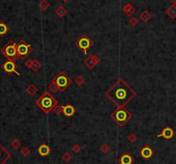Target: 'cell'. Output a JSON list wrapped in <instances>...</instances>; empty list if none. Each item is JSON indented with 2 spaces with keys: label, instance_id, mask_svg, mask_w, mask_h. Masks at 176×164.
Segmentation results:
<instances>
[{
  "label": "cell",
  "instance_id": "3",
  "mask_svg": "<svg viewBox=\"0 0 176 164\" xmlns=\"http://www.w3.org/2000/svg\"><path fill=\"white\" fill-rule=\"evenodd\" d=\"M132 116V113L125 108H117L111 114L112 119L120 126H123L128 120H130Z\"/></svg>",
  "mask_w": 176,
  "mask_h": 164
},
{
  "label": "cell",
  "instance_id": "1",
  "mask_svg": "<svg viewBox=\"0 0 176 164\" xmlns=\"http://www.w3.org/2000/svg\"><path fill=\"white\" fill-rule=\"evenodd\" d=\"M137 95L135 91L123 79H119L115 84L106 92V96L117 106L125 108Z\"/></svg>",
  "mask_w": 176,
  "mask_h": 164
},
{
  "label": "cell",
  "instance_id": "17",
  "mask_svg": "<svg viewBox=\"0 0 176 164\" xmlns=\"http://www.w3.org/2000/svg\"><path fill=\"white\" fill-rule=\"evenodd\" d=\"M166 14L173 20L176 18V6L175 4L170 5L167 10H166Z\"/></svg>",
  "mask_w": 176,
  "mask_h": 164
},
{
  "label": "cell",
  "instance_id": "9",
  "mask_svg": "<svg viewBox=\"0 0 176 164\" xmlns=\"http://www.w3.org/2000/svg\"><path fill=\"white\" fill-rule=\"evenodd\" d=\"M99 61H100V59H99V58L97 56L91 55V56H89V58H87L84 60V64L89 69H93L95 65H97Z\"/></svg>",
  "mask_w": 176,
  "mask_h": 164
},
{
  "label": "cell",
  "instance_id": "11",
  "mask_svg": "<svg viewBox=\"0 0 176 164\" xmlns=\"http://www.w3.org/2000/svg\"><path fill=\"white\" fill-rule=\"evenodd\" d=\"M175 136V132L171 127H165L162 131V132L157 135V137H164L165 139H170Z\"/></svg>",
  "mask_w": 176,
  "mask_h": 164
},
{
  "label": "cell",
  "instance_id": "18",
  "mask_svg": "<svg viewBox=\"0 0 176 164\" xmlns=\"http://www.w3.org/2000/svg\"><path fill=\"white\" fill-rule=\"evenodd\" d=\"M55 13L57 14V15L58 16V17H64L66 13H67V11H66V9L64 7V6H62V5H60V6H58L57 9H56V11H55Z\"/></svg>",
  "mask_w": 176,
  "mask_h": 164
},
{
  "label": "cell",
  "instance_id": "7",
  "mask_svg": "<svg viewBox=\"0 0 176 164\" xmlns=\"http://www.w3.org/2000/svg\"><path fill=\"white\" fill-rule=\"evenodd\" d=\"M16 49H17V56L20 58H25L33 51L32 46L27 43L25 40H22L17 44Z\"/></svg>",
  "mask_w": 176,
  "mask_h": 164
},
{
  "label": "cell",
  "instance_id": "6",
  "mask_svg": "<svg viewBox=\"0 0 176 164\" xmlns=\"http://www.w3.org/2000/svg\"><path fill=\"white\" fill-rule=\"evenodd\" d=\"M16 44L11 41L2 50V53L4 54L5 57H7L10 60H15L18 58L17 56V49H16Z\"/></svg>",
  "mask_w": 176,
  "mask_h": 164
},
{
  "label": "cell",
  "instance_id": "12",
  "mask_svg": "<svg viewBox=\"0 0 176 164\" xmlns=\"http://www.w3.org/2000/svg\"><path fill=\"white\" fill-rule=\"evenodd\" d=\"M62 109H63V113L67 117V118H70L72 117L75 113H76V109L75 108L71 105V104H67L65 106H62Z\"/></svg>",
  "mask_w": 176,
  "mask_h": 164
},
{
  "label": "cell",
  "instance_id": "10",
  "mask_svg": "<svg viewBox=\"0 0 176 164\" xmlns=\"http://www.w3.org/2000/svg\"><path fill=\"white\" fill-rule=\"evenodd\" d=\"M25 65L27 66V68L33 70L34 71H38L41 68V62L39 60H37V59H34V60L28 59L27 62L25 63Z\"/></svg>",
  "mask_w": 176,
  "mask_h": 164
},
{
  "label": "cell",
  "instance_id": "20",
  "mask_svg": "<svg viewBox=\"0 0 176 164\" xmlns=\"http://www.w3.org/2000/svg\"><path fill=\"white\" fill-rule=\"evenodd\" d=\"M27 93L29 95V96H34V94H36L37 92H38V89H37V87L35 86V85H34V84H31L28 88L27 89Z\"/></svg>",
  "mask_w": 176,
  "mask_h": 164
},
{
  "label": "cell",
  "instance_id": "21",
  "mask_svg": "<svg viewBox=\"0 0 176 164\" xmlns=\"http://www.w3.org/2000/svg\"><path fill=\"white\" fill-rule=\"evenodd\" d=\"M49 89L52 91V92H58V91H60V89H59V88H58V86L55 83L54 81H53L52 80V82L50 83V85H49Z\"/></svg>",
  "mask_w": 176,
  "mask_h": 164
},
{
  "label": "cell",
  "instance_id": "29",
  "mask_svg": "<svg viewBox=\"0 0 176 164\" xmlns=\"http://www.w3.org/2000/svg\"><path fill=\"white\" fill-rule=\"evenodd\" d=\"M172 4H175V5L176 6V0H172Z\"/></svg>",
  "mask_w": 176,
  "mask_h": 164
},
{
  "label": "cell",
  "instance_id": "27",
  "mask_svg": "<svg viewBox=\"0 0 176 164\" xmlns=\"http://www.w3.org/2000/svg\"><path fill=\"white\" fill-rule=\"evenodd\" d=\"M128 139L130 140V141H132V142H133V141H135L136 139H137V137H135V135H133V134H132V135H130L129 137H128Z\"/></svg>",
  "mask_w": 176,
  "mask_h": 164
},
{
  "label": "cell",
  "instance_id": "14",
  "mask_svg": "<svg viewBox=\"0 0 176 164\" xmlns=\"http://www.w3.org/2000/svg\"><path fill=\"white\" fill-rule=\"evenodd\" d=\"M119 162H120V164H132L134 162V159L131 155L125 153L120 158Z\"/></svg>",
  "mask_w": 176,
  "mask_h": 164
},
{
  "label": "cell",
  "instance_id": "13",
  "mask_svg": "<svg viewBox=\"0 0 176 164\" xmlns=\"http://www.w3.org/2000/svg\"><path fill=\"white\" fill-rule=\"evenodd\" d=\"M153 154H154V151L153 150L149 147V146H144L141 151H140V155H141V156L144 158V159H145V160H148L152 156H153Z\"/></svg>",
  "mask_w": 176,
  "mask_h": 164
},
{
  "label": "cell",
  "instance_id": "2",
  "mask_svg": "<svg viewBox=\"0 0 176 164\" xmlns=\"http://www.w3.org/2000/svg\"><path fill=\"white\" fill-rule=\"evenodd\" d=\"M35 103L45 113H49L58 105V101L48 91H46L37 99Z\"/></svg>",
  "mask_w": 176,
  "mask_h": 164
},
{
  "label": "cell",
  "instance_id": "15",
  "mask_svg": "<svg viewBox=\"0 0 176 164\" xmlns=\"http://www.w3.org/2000/svg\"><path fill=\"white\" fill-rule=\"evenodd\" d=\"M123 12L127 16H131L132 14L135 12V8H134V6H133L132 4L128 3V4H126L124 6V8H123Z\"/></svg>",
  "mask_w": 176,
  "mask_h": 164
},
{
  "label": "cell",
  "instance_id": "4",
  "mask_svg": "<svg viewBox=\"0 0 176 164\" xmlns=\"http://www.w3.org/2000/svg\"><path fill=\"white\" fill-rule=\"evenodd\" d=\"M53 81H54L55 83L58 86L59 89L61 92L65 91V89L68 88L69 85H70L71 83V79L68 77L67 75L65 74V72L61 71L59 72L54 78L53 79Z\"/></svg>",
  "mask_w": 176,
  "mask_h": 164
},
{
  "label": "cell",
  "instance_id": "31",
  "mask_svg": "<svg viewBox=\"0 0 176 164\" xmlns=\"http://www.w3.org/2000/svg\"><path fill=\"white\" fill-rule=\"evenodd\" d=\"M145 1H149V0H145Z\"/></svg>",
  "mask_w": 176,
  "mask_h": 164
},
{
  "label": "cell",
  "instance_id": "25",
  "mask_svg": "<svg viewBox=\"0 0 176 164\" xmlns=\"http://www.w3.org/2000/svg\"><path fill=\"white\" fill-rule=\"evenodd\" d=\"M129 23H130L132 26H136V25L138 23V20H137L136 17H132V18H131V19H130V22H129Z\"/></svg>",
  "mask_w": 176,
  "mask_h": 164
},
{
  "label": "cell",
  "instance_id": "8",
  "mask_svg": "<svg viewBox=\"0 0 176 164\" xmlns=\"http://www.w3.org/2000/svg\"><path fill=\"white\" fill-rule=\"evenodd\" d=\"M3 69L7 72V73H12V72H15L16 73L18 76H20V74L16 71V65L14 63L12 60H9L7 62H5L3 65Z\"/></svg>",
  "mask_w": 176,
  "mask_h": 164
},
{
  "label": "cell",
  "instance_id": "16",
  "mask_svg": "<svg viewBox=\"0 0 176 164\" xmlns=\"http://www.w3.org/2000/svg\"><path fill=\"white\" fill-rule=\"evenodd\" d=\"M38 152H39V154L41 155V156H46L50 153V148L46 144H43L38 148Z\"/></svg>",
  "mask_w": 176,
  "mask_h": 164
},
{
  "label": "cell",
  "instance_id": "30",
  "mask_svg": "<svg viewBox=\"0 0 176 164\" xmlns=\"http://www.w3.org/2000/svg\"><path fill=\"white\" fill-rule=\"evenodd\" d=\"M62 1H63V2H67L68 0H62Z\"/></svg>",
  "mask_w": 176,
  "mask_h": 164
},
{
  "label": "cell",
  "instance_id": "26",
  "mask_svg": "<svg viewBox=\"0 0 176 164\" xmlns=\"http://www.w3.org/2000/svg\"><path fill=\"white\" fill-rule=\"evenodd\" d=\"M76 82H77V85H82V84L84 82V79H83V77H82L81 76L77 77L76 78Z\"/></svg>",
  "mask_w": 176,
  "mask_h": 164
},
{
  "label": "cell",
  "instance_id": "24",
  "mask_svg": "<svg viewBox=\"0 0 176 164\" xmlns=\"http://www.w3.org/2000/svg\"><path fill=\"white\" fill-rule=\"evenodd\" d=\"M54 113L56 114H59V113H63V109H62V107H60V106H58V105H57L56 107L54 108Z\"/></svg>",
  "mask_w": 176,
  "mask_h": 164
},
{
  "label": "cell",
  "instance_id": "19",
  "mask_svg": "<svg viewBox=\"0 0 176 164\" xmlns=\"http://www.w3.org/2000/svg\"><path fill=\"white\" fill-rule=\"evenodd\" d=\"M139 17H140V19L142 21L147 23V22H149V20L152 18V15H151V14L149 13L148 11H143L142 13L140 14Z\"/></svg>",
  "mask_w": 176,
  "mask_h": 164
},
{
  "label": "cell",
  "instance_id": "23",
  "mask_svg": "<svg viewBox=\"0 0 176 164\" xmlns=\"http://www.w3.org/2000/svg\"><path fill=\"white\" fill-rule=\"evenodd\" d=\"M50 7V4L46 0H42L41 3H40V8H41L42 11H46L47 10L48 8Z\"/></svg>",
  "mask_w": 176,
  "mask_h": 164
},
{
  "label": "cell",
  "instance_id": "22",
  "mask_svg": "<svg viewBox=\"0 0 176 164\" xmlns=\"http://www.w3.org/2000/svg\"><path fill=\"white\" fill-rule=\"evenodd\" d=\"M8 32V27L5 23H0V35H4Z\"/></svg>",
  "mask_w": 176,
  "mask_h": 164
},
{
  "label": "cell",
  "instance_id": "5",
  "mask_svg": "<svg viewBox=\"0 0 176 164\" xmlns=\"http://www.w3.org/2000/svg\"><path fill=\"white\" fill-rule=\"evenodd\" d=\"M94 42L91 41L86 34H83L81 38H79L77 41H75V45L83 52L84 54H87L88 51L91 48Z\"/></svg>",
  "mask_w": 176,
  "mask_h": 164
},
{
  "label": "cell",
  "instance_id": "28",
  "mask_svg": "<svg viewBox=\"0 0 176 164\" xmlns=\"http://www.w3.org/2000/svg\"><path fill=\"white\" fill-rule=\"evenodd\" d=\"M108 150V145L107 144H105L103 147H101V151H103V152H107Z\"/></svg>",
  "mask_w": 176,
  "mask_h": 164
}]
</instances>
